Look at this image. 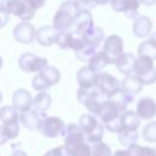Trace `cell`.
<instances>
[{
  "instance_id": "obj_1",
  "label": "cell",
  "mask_w": 156,
  "mask_h": 156,
  "mask_svg": "<svg viewBox=\"0 0 156 156\" xmlns=\"http://www.w3.org/2000/svg\"><path fill=\"white\" fill-rule=\"evenodd\" d=\"M80 9L76 0L63 1L54 16L52 27L57 32H66L73 27V22L78 16Z\"/></svg>"
},
{
  "instance_id": "obj_2",
  "label": "cell",
  "mask_w": 156,
  "mask_h": 156,
  "mask_svg": "<svg viewBox=\"0 0 156 156\" xmlns=\"http://www.w3.org/2000/svg\"><path fill=\"white\" fill-rule=\"evenodd\" d=\"M121 111L117 108V106L107 98L99 107L95 116H98L104 124V127L113 133H119L122 130L121 126Z\"/></svg>"
},
{
  "instance_id": "obj_3",
  "label": "cell",
  "mask_w": 156,
  "mask_h": 156,
  "mask_svg": "<svg viewBox=\"0 0 156 156\" xmlns=\"http://www.w3.org/2000/svg\"><path fill=\"white\" fill-rule=\"evenodd\" d=\"M79 127L85 134V139L94 144L101 141L104 136V124L95 117L94 113H83L79 117Z\"/></svg>"
},
{
  "instance_id": "obj_4",
  "label": "cell",
  "mask_w": 156,
  "mask_h": 156,
  "mask_svg": "<svg viewBox=\"0 0 156 156\" xmlns=\"http://www.w3.org/2000/svg\"><path fill=\"white\" fill-rule=\"evenodd\" d=\"M133 73L139 77L144 85H150L156 82V68L154 66V60L149 56L138 55Z\"/></svg>"
},
{
  "instance_id": "obj_5",
  "label": "cell",
  "mask_w": 156,
  "mask_h": 156,
  "mask_svg": "<svg viewBox=\"0 0 156 156\" xmlns=\"http://www.w3.org/2000/svg\"><path fill=\"white\" fill-rule=\"evenodd\" d=\"M60 78H61L60 71L56 67L48 65L41 71L37 72V74L34 76L33 80H32V87H33V89L41 91V90H45V89L57 84L60 82Z\"/></svg>"
},
{
  "instance_id": "obj_6",
  "label": "cell",
  "mask_w": 156,
  "mask_h": 156,
  "mask_svg": "<svg viewBox=\"0 0 156 156\" xmlns=\"http://www.w3.org/2000/svg\"><path fill=\"white\" fill-rule=\"evenodd\" d=\"M78 100L90 111V113L96 115L100 105L107 99L106 95H104L100 90H98L95 87L90 89H80L77 93Z\"/></svg>"
},
{
  "instance_id": "obj_7",
  "label": "cell",
  "mask_w": 156,
  "mask_h": 156,
  "mask_svg": "<svg viewBox=\"0 0 156 156\" xmlns=\"http://www.w3.org/2000/svg\"><path fill=\"white\" fill-rule=\"evenodd\" d=\"M56 44L63 50L71 49L76 51L85 44V39L82 32L77 29H72V30L68 29L66 32H58Z\"/></svg>"
},
{
  "instance_id": "obj_8",
  "label": "cell",
  "mask_w": 156,
  "mask_h": 156,
  "mask_svg": "<svg viewBox=\"0 0 156 156\" xmlns=\"http://www.w3.org/2000/svg\"><path fill=\"white\" fill-rule=\"evenodd\" d=\"M95 88L100 90L104 95L110 98L113 95L116 91L121 89V82L112 74L106 73V72H98L96 73V82H95Z\"/></svg>"
},
{
  "instance_id": "obj_9",
  "label": "cell",
  "mask_w": 156,
  "mask_h": 156,
  "mask_svg": "<svg viewBox=\"0 0 156 156\" xmlns=\"http://www.w3.org/2000/svg\"><path fill=\"white\" fill-rule=\"evenodd\" d=\"M7 10L10 15L21 18L22 21H30L37 12V9L33 7L29 0H9Z\"/></svg>"
},
{
  "instance_id": "obj_10",
  "label": "cell",
  "mask_w": 156,
  "mask_h": 156,
  "mask_svg": "<svg viewBox=\"0 0 156 156\" xmlns=\"http://www.w3.org/2000/svg\"><path fill=\"white\" fill-rule=\"evenodd\" d=\"M65 127L66 126L61 118L44 116L41 118V122H40L38 130L46 138H56V136L63 134Z\"/></svg>"
},
{
  "instance_id": "obj_11",
  "label": "cell",
  "mask_w": 156,
  "mask_h": 156,
  "mask_svg": "<svg viewBox=\"0 0 156 156\" xmlns=\"http://www.w3.org/2000/svg\"><path fill=\"white\" fill-rule=\"evenodd\" d=\"M18 66L23 72H39L48 66V60L45 57H39L32 52H24L18 58Z\"/></svg>"
},
{
  "instance_id": "obj_12",
  "label": "cell",
  "mask_w": 156,
  "mask_h": 156,
  "mask_svg": "<svg viewBox=\"0 0 156 156\" xmlns=\"http://www.w3.org/2000/svg\"><path fill=\"white\" fill-rule=\"evenodd\" d=\"M123 40L117 34H111L104 39V51L107 54L111 63H115L117 58L123 54Z\"/></svg>"
},
{
  "instance_id": "obj_13",
  "label": "cell",
  "mask_w": 156,
  "mask_h": 156,
  "mask_svg": "<svg viewBox=\"0 0 156 156\" xmlns=\"http://www.w3.org/2000/svg\"><path fill=\"white\" fill-rule=\"evenodd\" d=\"M37 29L29 21H22L13 28V38L21 44H30L35 39Z\"/></svg>"
},
{
  "instance_id": "obj_14",
  "label": "cell",
  "mask_w": 156,
  "mask_h": 156,
  "mask_svg": "<svg viewBox=\"0 0 156 156\" xmlns=\"http://www.w3.org/2000/svg\"><path fill=\"white\" fill-rule=\"evenodd\" d=\"M62 135L65 139V146H72L85 140V134L83 129L79 127V124L76 123H69L68 126H66Z\"/></svg>"
},
{
  "instance_id": "obj_15",
  "label": "cell",
  "mask_w": 156,
  "mask_h": 156,
  "mask_svg": "<svg viewBox=\"0 0 156 156\" xmlns=\"http://www.w3.org/2000/svg\"><path fill=\"white\" fill-rule=\"evenodd\" d=\"M135 112L141 119H151L156 116V101L150 96L141 98L136 104Z\"/></svg>"
},
{
  "instance_id": "obj_16",
  "label": "cell",
  "mask_w": 156,
  "mask_h": 156,
  "mask_svg": "<svg viewBox=\"0 0 156 156\" xmlns=\"http://www.w3.org/2000/svg\"><path fill=\"white\" fill-rule=\"evenodd\" d=\"M152 21L145 15H138L133 20V34L136 38H146L151 34Z\"/></svg>"
},
{
  "instance_id": "obj_17",
  "label": "cell",
  "mask_w": 156,
  "mask_h": 156,
  "mask_svg": "<svg viewBox=\"0 0 156 156\" xmlns=\"http://www.w3.org/2000/svg\"><path fill=\"white\" fill-rule=\"evenodd\" d=\"M33 105L32 95L28 90L26 89H18L13 93L12 95V106L18 111V112H24L30 110Z\"/></svg>"
},
{
  "instance_id": "obj_18",
  "label": "cell",
  "mask_w": 156,
  "mask_h": 156,
  "mask_svg": "<svg viewBox=\"0 0 156 156\" xmlns=\"http://www.w3.org/2000/svg\"><path fill=\"white\" fill-rule=\"evenodd\" d=\"M58 32L51 27V26H43L39 29H37L35 33V40L43 45V46H50L52 44H56Z\"/></svg>"
},
{
  "instance_id": "obj_19",
  "label": "cell",
  "mask_w": 156,
  "mask_h": 156,
  "mask_svg": "<svg viewBox=\"0 0 156 156\" xmlns=\"http://www.w3.org/2000/svg\"><path fill=\"white\" fill-rule=\"evenodd\" d=\"M143 82L135 74L126 76V78H123V80L121 82V89L130 98H134L136 94H139L143 90Z\"/></svg>"
},
{
  "instance_id": "obj_20",
  "label": "cell",
  "mask_w": 156,
  "mask_h": 156,
  "mask_svg": "<svg viewBox=\"0 0 156 156\" xmlns=\"http://www.w3.org/2000/svg\"><path fill=\"white\" fill-rule=\"evenodd\" d=\"M77 82L80 89H90L95 87L96 73L88 66L82 67L77 73Z\"/></svg>"
},
{
  "instance_id": "obj_21",
  "label": "cell",
  "mask_w": 156,
  "mask_h": 156,
  "mask_svg": "<svg viewBox=\"0 0 156 156\" xmlns=\"http://www.w3.org/2000/svg\"><path fill=\"white\" fill-rule=\"evenodd\" d=\"M43 117H44V116L39 115L37 111H34V110H28V111L21 112V115H20V121H21V123L23 124V127L28 128L29 130H38Z\"/></svg>"
},
{
  "instance_id": "obj_22",
  "label": "cell",
  "mask_w": 156,
  "mask_h": 156,
  "mask_svg": "<svg viewBox=\"0 0 156 156\" xmlns=\"http://www.w3.org/2000/svg\"><path fill=\"white\" fill-rule=\"evenodd\" d=\"M135 56L132 54V52H123L118 58L117 61L115 62L117 69L124 74V76H128V74H133V69H134V63H135Z\"/></svg>"
},
{
  "instance_id": "obj_23",
  "label": "cell",
  "mask_w": 156,
  "mask_h": 156,
  "mask_svg": "<svg viewBox=\"0 0 156 156\" xmlns=\"http://www.w3.org/2000/svg\"><path fill=\"white\" fill-rule=\"evenodd\" d=\"M107 65H111L110 62V58L107 56V54L101 50V51H96L88 61V67L90 69H93L95 73L98 72H101Z\"/></svg>"
},
{
  "instance_id": "obj_24",
  "label": "cell",
  "mask_w": 156,
  "mask_h": 156,
  "mask_svg": "<svg viewBox=\"0 0 156 156\" xmlns=\"http://www.w3.org/2000/svg\"><path fill=\"white\" fill-rule=\"evenodd\" d=\"M121 126H122V130L123 129L138 130L140 126V118L138 117L136 112L126 110L121 113Z\"/></svg>"
},
{
  "instance_id": "obj_25",
  "label": "cell",
  "mask_w": 156,
  "mask_h": 156,
  "mask_svg": "<svg viewBox=\"0 0 156 156\" xmlns=\"http://www.w3.org/2000/svg\"><path fill=\"white\" fill-rule=\"evenodd\" d=\"M51 106V96L50 94H48L46 91H40L35 95L34 100H33V107L34 111H37L39 115L44 116V113L46 112V110H49Z\"/></svg>"
},
{
  "instance_id": "obj_26",
  "label": "cell",
  "mask_w": 156,
  "mask_h": 156,
  "mask_svg": "<svg viewBox=\"0 0 156 156\" xmlns=\"http://www.w3.org/2000/svg\"><path fill=\"white\" fill-rule=\"evenodd\" d=\"M91 26H94V22H93V16H91L90 11L89 10H80L78 16L76 17V20L73 22L74 29L83 33L84 30H87Z\"/></svg>"
},
{
  "instance_id": "obj_27",
  "label": "cell",
  "mask_w": 156,
  "mask_h": 156,
  "mask_svg": "<svg viewBox=\"0 0 156 156\" xmlns=\"http://www.w3.org/2000/svg\"><path fill=\"white\" fill-rule=\"evenodd\" d=\"M83 35H84L85 43L93 44L95 46H99L100 43L105 39L104 30L100 27H96V26H91L90 28H88L87 30H84L83 32Z\"/></svg>"
},
{
  "instance_id": "obj_28",
  "label": "cell",
  "mask_w": 156,
  "mask_h": 156,
  "mask_svg": "<svg viewBox=\"0 0 156 156\" xmlns=\"http://www.w3.org/2000/svg\"><path fill=\"white\" fill-rule=\"evenodd\" d=\"M0 119L4 124L20 123V113L13 106H4L0 110Z\"/></svg>"
},
{
  "instance_id": "obj_29",
  "label": "cell",
  "mask_w": 156,
  "mask_h": 156,
  "mask_svg": "<svg viewBox=\"0 0 156 156\" xmlns=\"http://www.w3.org/2000/svg\"><path fill=\"white\" fill-rule=\"evenodd\" d=\"M108 99L117 106V108H118L121 112L126 111L128 104H130V102L134 100V98H130L129 95H127L122 89H119L118 91H116V93H115L113 95H111Z\"/></svg>"
},
{
  "instance_id": "obj_30",
  "label": "cell",
  "mask_w": 156,
  "mask_h": 156,
  "mask_svg": "<svg viewBox=\"0 0 156 156\" xmlns=\"http://www.w3.org/2000/svg\"><path fill=\"white\" fill-rule=\"evenodd\" d=\"M69 156H91V146L84 140L72 146H66Z\"/></svg>"
},
{
  "instance_id": "obj_31",
  "label": "cell",
  "mask_w": 156,
  "mask_h": 156,
  "mask_svg": "<svg viewBox=\"0 0 156 156\" xmlns=\"http://www.w3.org/2000/svg\"><path fill=\"white\" fill-rule=\"evenodd\" d=\"M98 51V46L93 45V44H89V43H85L82 48H79L78 50H76V57L82 61V62H88L89 58Z\"/></svg>"
},
{
  "instance_id": "obj_32",
  "label": "cell",
  "mask_w": 156,
  "mask_h": 156,
  "mask_svg": "<svg viewBox=\"0 0 156 156\" xmlns=\"http://www.w3.org/2000/svg\"><path fill=\"white\" fill-rule=\"evenodd\" d=\"M118 134V141L123 145V146H129L132 144H135L138 141L139 134L138 130H129V129H123L121 130Z\"/></svg>"
},
{
  "instance_id": "obj_33",
  "label": "cell",
  "mask_w": 156,
  "mask_h": 156,
  "mask_svg": "<svg viewBox=\"0 0 156 156\" xmlns=\"http://www.w3.org/2000/svg\"><path fill=\"white\" fill-rule=\"evenodd\" d=\"M91 156H112V151L106 143L98 141L91 146Z\"/></svg>"
},
{
  "instance_id": "obj_34",
  "label": "cell",
  "mask_w": 156,
  "mask_h": 156,
  "mask_svg": "<svg viewBox=\"0 0 156 156\" xmlns=\"http://www.w3.org/2000/svg\"><path fill=\"white\" fill-rule=\"evenodd\" d=\"M141 135L146 141L156 143V121H152L145 124V127L143 128Z\"/></svg>"
},
{
  "instance_id": "obj_35",
  "label": "cell",
  "mask_w": 156,
  "mask_h": 156,
  "mask_svg": "<svg viewBox=\"0 0 156 156\" xmlns=\"http://www.w3.org/2000/svg\"><path fill=\"white\" fill-rule=\"evenodd\" d=\"M138 55H144V56H149L152 60H156V48L147 40L143 41L139 46H138Z\"/></svg>"
},
{
  "instance_id": "obj_36",
  "label": "cell",
  "mask_w": 156,
  "mask_h": 156,
  "mask_svg": "<svg viewBox=\"0 0 156 156\" xmlns=\"http://www.w3.org/2000/svg\"><path fill=\"white\" fill-rule=\"evenodd\" d=\"M9 0H0V28L5 27L9 22V10H7Z\"/></svg>"
},
{
  "instance_id": "obj_37",
  "label": "cell",
  "mask_w": 156,
  "mask_h": 156,
  "mask_svg": "<svg viewBox=\"0 0 156 156\" xmlns=\"http://www.w3.org/2000/svg\"><path fill=\"white\" fill-rule=\"evenodd\" d=\"M44 156H69V155H68L66 146L63 145V146H57V147L49 150Z\"/></svg>"
},
{
  "instance_id": "obj_38",
  "label": "cell",
  "mask_w": 156,
  "mask_h": 156,
  "mask_svg": "<svg viewBox=\"0 0 156 156\" xmlns=\"http://www.w3.org/2000/svg\"><path fill=\"white\" fill-rule=\"evenodd\" d=\"M80 10H93L96 6L95 0H76Z\"/></svg>"
},
{
  "instance_id": "obj_39",
  "label": "cell",
  "mask_w": 156,
  "mask_h": 156,
  "mask_svg": "<svg viewBox=\"0 0 156 156\" xmlns=\"http://www.w3.org/2000/svg\"><path fill=\"white\" fill-rule=\"evenodd\" d=\"M141 156H156V149L150 146H141Z\"/></svg>"
},
{
  "instance_id": "obj_40",
  "label": "cell",
  "mask_w": 156,
  "mask_h": 156,
  "mask_svg": "<svg viewBox=\"0 0 156 156\" xmlns=\"http://www.w3.org/2000/svg\"><path fill=\"white\" fill-rule=\"evenodd\" d=\"M29 2L33 5L34 9H41L45 4H46V0H29Z\"/></svg>"
},
{
  "instance_id": "obj_41",
  "label": "cell",
  "mask_w": 156,
  "mask_h": 156,
  "mask_svg": "<svg viewBox=\"0 0 156 156\" xmlns=\"http://www.w3.org/2000/svg\"><path fill=\"white\" fill-rule=\"evenodd\" d=\"M7 140H9V136L6 135V133H5V130H4V127H2V124H1V126H0V145H4Z\"/></svg>"
},
{
  "instance_id": "obj_42",
  "label": "cell",
  "mask_w": 156,
  "mask_h": 156,
  "mask_svg": "<svg viewBox=\"0 0 156 156\" xmlns=\"http://www.w3.org/2000/svg\"><path fill=\"white\" fill-rule=\"evenodd\" d=\"M11 156H28L23 150H20V149H15L11 154Z\"/></svg>"
},
{
  "instance_id": "obj_43",
  "label": "cell",
  "mask_w": 156,
  "mask_h": 156,
  "mask_svg": "<svg viewBox=\"0 0 156 156\" xmlns=\"http://www.w3.org/2000/svg\"><path fill=\"white\" fill-rule=\"evenodd\" d=\"M140 5H144V6H152L156 4V0H139Z\"/></svg>"
},
{
  "instance_id": "obj_44",
  "label": "cell",
  "mask_w": 156,
  "mask_h": 156,
  "mask_svg": "<svg viewBox=\"0 0 156 156\" xmlns=\"http://www.w3.org/2000/svg\"><path fill=\"white\" fill-rule=\"evenodd\" d=\"M149 41H150V43L156 48V32H154V33H151V34H150Z\"/></svg>"
},
{
  "instance_id": "obj_45",
  "label": "cell",
  "mask_w": 156,
  "mask_h": 156,
  "mask_svg": "<svg viewBox=\"0 0 156 156\" xmlns=\"http://www.w3.org/2000/svg\"><path fill=\"white\" fill-rule=\"evenodd\" d=\"M96 5H106L110 2V0H95Z\"/></svg>"
},
{
  "instance_id": "obj_46",
  "label": "cell",
  "mask_w": 156,
  "mask_h": 156,
  "mask_svg": "<svg viewBox=\"0 0 156 156\" xmlns=\"http://www.w3.org/2000/svg\"><path fill=\"white\" fill-rule=\"evenodd\" d=\"M2 101V94H1V91H0V102Z\"/></svg>"
}]
</instances>
